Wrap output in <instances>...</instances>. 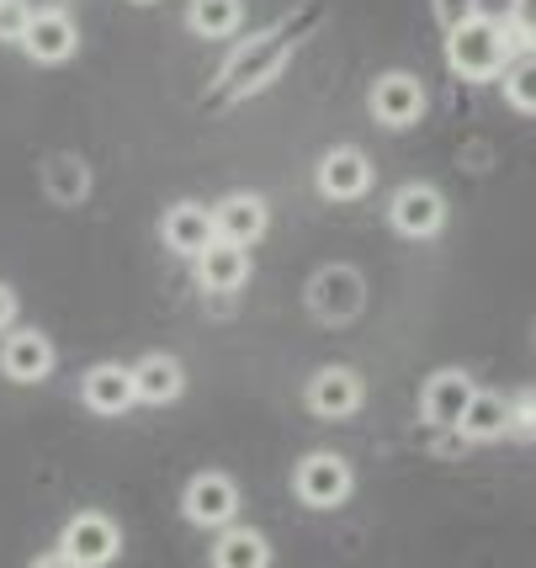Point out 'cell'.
<instances>
[{
  "mask_svg": "<svg viewBox=\"0 0 536 568\" xmlns=\"http://www.w3.org/2000/svg\"><path fill=\"white\" fill-rule=\"evenodd\" d=\"M446 59L467 80H494V74L505 70V59H510V32L494 22V17H463V22H452Z\"/></svg>",
  "mask_w": 536,
  "mask_h": 568,
  "instance_id": "6da1fadb",
  "label": "cell"
},
{
  "mask_svg": "<svg viewBox=\"0 0 536 568\" xmlns=\"http://www.w3.org/2000/svg\"><path fill=\"white\" fill-rule=\"evenodd\" d=\"M122 547V531L112 516H101V510H80V516L64 526V558H70L74 568H107L112 558H118Z\"/></svg>",
  "mask_w": 536,
  "mask_h": 568,
  "instance_id": "7a4b0ae2",
  "label": "cell"
},
{
  "mask_svg": "<svg viewBox=\"0 0 536 568\" xmlns=\"http://www.w3.org/2000/svg\"><path fill=\"white\" fill-rule=\"evenodd\" d=\"M293 484H297V499L314 505V510H335V505L351 499V468H345V457H335V452L303 457Z\"/></svg>",
  "mask_w": 536,
  "mask_h": 568,
  "instance_id": "3957f363",
  "label": "cell"
},
{
  "mask_svg": "<svg viewBox=\"0 0 536 568\" xmlns=\"http://www.w3.org/2000/svg\"><path fill=\"white\" fill-rule=\"evenodd\" d=\"M309 303H314L318 320H356L366 303V287L362 276L351 272V266H324V272L314 276V287H309Z\"/></svg>",
  "mask_w": 536,
  "mask_h": 568,
  "instance_id": "277c9868",
  "label": "cell"
},
{
  "mask_svg": "<svg viewBox=\"0 0 536 568\" xmlns=\"http://www.w3.org/2000/svg\"><path fill=\"white\" fill-rule=\"evenodd\" d=\"M240 516V489L223 473H196L186 484V520L192 526H229Z\"/></svg>",
  "mask_w": 536,
  "mask_h": 568,
  "instance_id": "5b68a950",
  "label": "cell"
},
{
  "mask_svg": "<svg viewBox=\"0 0 536 568\" xmlns=\"http://www.w3.org/2000/svg\"><path fill=\"white\" fill-rule=\"evenodd\" d=\"M309 409L318 420H351L362 409V377L351 367H324L309 383Z\"/></svg>",
  "mask_w": 536,
  "mask_h": 568,
  "instance_id": "8992f818",
  "label": "cell"
},
{
  "mask_svg": "<svg viewBox=\"0 0 536 568\" xmlns=\"http://www.w3.org/2000/svg\"><path fill=\"white\" fill-rule=\"evenodd\" d=\"M366 186H372V165H366L362 149H330L324 160H318V192L330 202H351L362 197Z\"/></svg>",
  "mask_w": 536,
  "mask_h": 568,
  "instance_id": "52a82bcc",
  "label": "cell"
},
{
  "mask_svg": "<svg viewBox=\"0 0 536 568\" xmlns=\"http://www.w3.org/2000/svg\"><path fill=\"white\" fill-rule=\"evenodd\" d=\"M372 112H377V123H388V128L419 123V112H425L419 80L415 74H383V80L372 85Z\"/></svg>",
  "mask_w": 536,
  "mask_h": 568,
  "instance_id": "ba28073f",
  "label": "cell"
},
{
  "mask_svg": "<svg viewBox=\"0 0 536 568\" xmlns=\"http://www.w3.org/2000/svg\"><path fill=\"white\" fill-rule=\"evenodd\" d=\"M74 43H80V32H74V22L64 11H38L22 32V49L32 53L38 64H64L74 53Z\"/></svg>",
  "mask_w": 536,
  "mask_h": 568,
  "instance_id": "9c48e42d",
  "label": "cell"
},
{
  "mask_svg": "<svg viewBox=\"0 0 536 568\" xmlns=\"http://www.w3.org/2000/svg\"><path fill=\"white\" fill-rule=\"evenodd\" d=\"M441 223H446V202H441L436 186H404V192L393 197V229H398V234L425 240V234H436Z\"/></svg>",
  "mask_w": 536,
  "mask_h": 568,
  "instance_id": "30bf717a",
  "label": "cell"
},
{
  "mask_svg": "<svg viewBox=\"0 0 536 568\" xmlns=\"http://www.w3.org/2000/svg\"><path fill=\"white\" fill-rule=\"evenodd\" d=\"M0 372L11 377V383H43L53 372V346L38 335V329H17L6 351H0Z\"/></svg>",
  "mask_w": 536,
  "mask_h": 568,
  "instance_id": "8fae6325",
  "label": "cell"
},
{
  "mask_svg": "<svg viewBox=\"0 0 536 568\" xmlns=\"http://www.w3.org/2000/svg\"><path fill=\"white\" fill-rule=\"evenodd\" d=\"M85 409H97V415H128L139 398H133V372L118 367V362H101V367L85 372Z\"/></svg>",
  "mask_w": 536,
  "mask_h": 568,
  "instance_id": "7c38bea8",
  "label": "cell"
},
{
  "mask_svg": "<svg viewBox=\"0 0 536 568\" xmlns=\"http://www.w3.org/2000/svg\"><path fill=\"white\" fill-rule=\"evenodd\" d=\"M213 234H219L223 245H255L261 234H266V202L261 197H223L213 207Z\"/></svg>",
  "mask_w": 536,
  "mask_h": 568,
  "instance_id": "4fadbf2b",
  "label": "cell"
},
{
  "mask_svg": "<svg viewBox=\"0 0 536 568\" xmlns=\"http://www.w3.org/2000/svg\"><path fill=\"white\" fill-rule=\"evenodd\" d=\"M213 240H219V234H213V213H208V207L181 202V207L165 213V245H171L175 255H202Z\"/></svg>",
  "mask_w": 536,
  "mask_h": 568,
  "instance_id": "5bb4252c",
  "label": "cell"
},
{
  "mask_svg": "<svg viewBox=\"0 0 536 568\" xmlns=\"http://www.w3.org/2000/svg\"><path fill=\"white\" fill-rule=\"evenodd\" d=\"M196 272H202V287L234 293L244 276H250V255H244V245H223V240H213V245L196 255Z\"/></svg>",
  "mask_w": 536,
  "mask_h": 568,
  "instance_id": "9a60e30c",
  "label": "cell"
},
{
  "mask_svg": "<svg viewBox=\"0 0 536 568\" xmlns=\"http://www.w3.org/2000/svg\"><path fill=\"white\" fill-rule=\"evenodd\" d=\"M467 398H473L467 372H436V377L425 383V420L457 425L463 420V409H467Z\"/></svg>",
  "mask_w": 536,
  "mask_h": 568,
  "instance_id": "2e32d148",
  "label": "cell"
},
{
  "mask_svg": "<svg viewBox=\"0 0 536 568\" xmlns=\"http://www.w3.org/2000/svg\"><path fill=\"white\" fill-rule=\"evenodd\" d=\"M133 372V398H144V404H171L181 394V362L175 356H144Z\"/></svg>",
  "mask_w": 536,
  "mask_h": 568,
  "instance_id": "e0dca14e",
  "label": "cell"
},
{
  "mask_svg": "<svg viewBox=\"0 0 536 568\" xmlns=\"http://www.w3.org/2000/svg\"><path fill=\"white\" fill-rule=\"evenodd\" d=\"M266 564H271V547L250 526H229L213 542V568H266Z\"/></svg>",
  "mask_w": 536,
  "mask_h": 568,
  "instance_id": "ac0fdd59",
  "label": "cell"
},
{
  "mask_svg": "<svg viewBox=\"0 0 536 568\" xmlns=\"http://www.w3.org/2000/svg\"><path fill=\"white\" fill-rule=\"evenodd\" d=\"M457 425H463L467 442H494V436L510 430V404L499 394H478V388H473V398H467V409Z\"/></svg>",
  "mask_w": 536,
  "mask_h": 568,
  "instance_id": "d6986e66",
  "label": "cell"
},
{
  "mask_svg": "<svg viewBox=\"0 0 536 568\" xmlns=\"http://www.w3.org/2000/svg\"><path fill=\"white\" fill-rule=\"evenodd\" d=\"M192 32H202V38H229L234 27H240L244 6L240 0H192Z\"/></svg>",
  "mask_w": 536,
  "mask_h": 568,
  "instance_id": "ffe728a7",
  "label": "cell"
},
{
  "mask_svg": "<svg viewBox=\"0 0 536 568\" xmlns=\"http://www.w3.org/2000/svg\"><path fill=\"white\" fill-rule=\"evenodd\" d=\"M505 101L515 112H536V59H520L505 70Z\"/></svg>",
  "mask_w": 536,
  "mask_h": 568,
  "instance_id": "44dd1931",
  "label": "cell"
},
{
  "mask_svg": "<svg viewBox=\"0 0 536 568\" xmlns=\"http://www.w3.org/2000/svg\"><path fill=\"white\" fill-rule=\"evenodd\" d=\"M27 22H32V11L22 0H0V43H22Z\"/></svg>",
  "mask_w": 536,
  "mask_h": 568,
  "instance_id": "7402d4cb",
  "label": "cell"
},
{
  "mask_svg": "<svg viewBox=\"0 0 536 568\" xmlns=\"http://www.w3.org/2000/svg\"><path fill=\"white\" fill-rule=\"evenodd\" d=\"M510 430H532L536 436V394H526L520 404H510Z\"/></svg>",
  "mask_w": 536,
  "mask_h": 568,
  "instance_id": "603a6c76",
  "label": "cell"
},
{
  "mask_svg": "<svg viewBox=\"0 0 536 568\" xmlns=\"http://www.w3.org/2000/svg\"><path fill=\"white\" fill-rule=\"evenodd\" d=\"M515 27H536V0H510Z\"/></svg>",
  "mask_w": 536,
  "mask_h": 568,
  "instance_id": "cb8c5ba5",
  "label": "cell"
},
{
  "mask_svg": "<svg viewBox=\"0 0 536 568\" xmlns=\"http://www.w3.org/2000/svg\"><path fill=\"white\" fill-rule=\"evenodd\" d=\"M11 320H17V297H11V287L0 282V329H6Z\"/></svg>",
  "mask_w": 536,
  "mask_h": 568,
  "instance_id": "d4e9b609",
  "label": "cell"
},
{
  "mask_svg": "<svg viewBox=\"0 0 536 568\" xmlns=\"http://www.w3.org/2000/svg\"><path fill=\"white\" fill-rule=\"evenodd\" d=\"M32 568H74V564H70V558H64V552H49V558H38V564H32Z\"/></svg>",
  "mask_w": 536,
  "mask_h": 568,
  "instance_id": "484cf974",
  "label": "cell"
},
{
  "mask_svg": "<svg viewBox=\"0 0 536 568\" xmlns=\"http://www.w3.org/2000/svg\"><path fill=\"white\" fill-rule=\"evenodd\" d=\"M526 49H532V59H536V27H526Z\"/></svg>",
  "mask_w": 536,
  "mask_h": 568,
  "instance_id": "4316f807",
  "label": "cell"
},
{
  "mask_svg": "<svg viewBox=\"0 0 536 568\" xmlns=\"http://www.w3.org/2000/svg\"><path fill=\"white\" fill-rule=\"evenodd\" d=\"M139 6H149V0H139Z\"/></svg>",
  "mask_w": 536,
  "mask_h": 568,
  "instance_id": "83f0119b",
  "label": "cell"
}]
</instances>
